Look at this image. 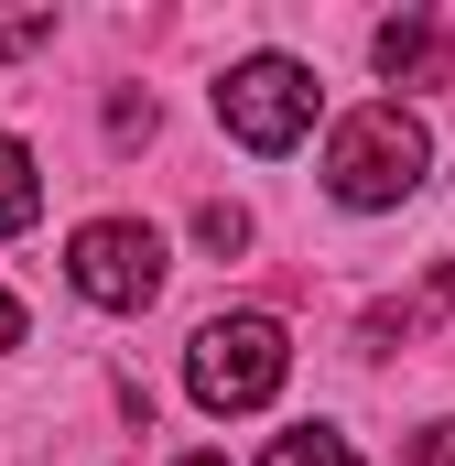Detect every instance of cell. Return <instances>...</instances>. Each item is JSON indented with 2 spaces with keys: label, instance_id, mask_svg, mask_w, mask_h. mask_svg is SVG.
<instances>
[{
  "label": "cell",
  "instance_id": "13",
  "mask_svg": "<svg viewBox=\"0 0 455 466\" xmlns=\"http://www.w3.org/2000/svg\"><path fill=\"white\" fill-rule=\"evenodd\" d=\"M174 466H228V456H174Z\"/></svg>",
  "mask_w": 455,
  "mask_h": 466
},
{
  "label": "cell",
  "instance_id": "4",
  "mask_svg": "<svg viewBox=\"0 0 455 466\" xmlns=\"http://www.w3.org/2000/svg\"><path fill=\"white\" fill-rule=\"evenodd\" d=\"M66 282H76L98 315H141V304L163 293V228H141V218H87V228L66 238Z\"/></svg>",
  "mask_w": 455,
  "mask_h": 466
},
{
  "label": "cell",
  "instance_id": "10",
  "mask_svg": "<svg viewBox=\"0 0 455 466\" xmlns=\"http://www.w3.org/2000/svg\"><path fill=\"white\" fill-rule=\"evenodd\" d=\"M401 466H455V412H445V423H423V434H412V456H401Z\"/></svg>",
  "mask_w": 455,
  "mask_h": 466
},
{
  "label": "cell",
  "instance_id": "8",
  "mask_svg": "<svg viewBox=\"0 0 455 466\" xmlns=\"http://www.w3.org/2000/svg\"><path fill=\"white\" fill-rule=\"evenodd\" d=\"M260 466H358V445H347L337 423H293V434H271Z\"/></svg>",
  "mask_w": 455,
  "mask_h": 466
},
{
  "label": "cell",
  "instance_id": "6",
  "mask_svg": "<svg viewBox=\"0 0 455 466\" xmlns=\"http://www.w3.org/2000/svg\"><path fill=\"white\" fill-rule=\"evenodd\" d=\"M369 66L390 87H445V11H390L369 33Z\"/></svg>",
  "mask_w": 455,
  "mask_h": 466
},
{
  "label": "cell",
  "instance_id": "5",
  "mask_svg": "<svg viewBox=\"0 0 455 466\" xmlns=\"http://www.w3.org/2000/svg\"><path fill=\"white\" fill-rule=\"evenodd\" d=\"M445 315H455V260H434L412 293H390V304H369V315H358V348L390 358V348H412L423 326H445Z\"/></svg>",
  "mask_w": 455,
  "mask_h": 466
},
{
  "label": "cell",
  "instance_id": "1",
  "mask_svg": "<svg viewBox=\"0 0 455 466\" xmlns=\"http://www.w3.org/2000/svg\"><path fill=\"white\" fill-rule=\"evenodd\" d=\"M423 174H434V141H423V119L401 109V98H369V109H347L326 130V196L358 207V218L423 196Z\"/></svg>",
  "mask_w": 455,
  "mask_h": 466
},
{
  "label": "cell",
  "instance_id": "11",
  "mask_svg": "<svg viewBox=\"0 0 455 466\" xmlns=\"http://www.w3.org/2000/svg\"><path fill=\"white\" fill-rule=\"evenodd\" d=\"M44 33H55V22H44V11H22V22H0V55H33Z\"/></svg>",
  "mask_w": 455,
  "mask_h": 466
},
{
  "label": "cell",
  "instance_id": "9",
  "mask_svg": "<svg viewBox=\"0 0 455 466\" xmlns=\"http://www.w3.org/2000/svg\"><path fill=\"white\" fill-rule=\"evenodd\" d=\"M196 238H207L217 260H238V249H249V218H238V207H196Z\"/></svg>",
  "mask_w": 455,
  "mask_h": 466
},
{
  "label": "cell",
  "instance_id": "12",
  "mask_svg": "<svg viewBox=\"0 0 455 466\" xmlns=\"http://www.w3.org/2000/svg\"><path fill=\"white\" fill-rule=\"evenodd\" d=\"M0 348H22V304H11V282H0Z\"/></svg>",
  "mask_w": 455,
  "mask_h": 466
},
{
  "label": "cell",
  "instance_id": "7",
  "mask_svg": "<svg viewBox=\"0 0 455 466\" xmlns=\"http://www.w3.org/2000/svg\"><path fill=\"white\" fill-rule=\"evenodd\" d=\"M33 218H44V174H33L22 141H0V238H22Z\"/></svg>",
  "mask_w": 455,
  "mask_h": 466
},
{
  "label": "cell",
  "instance_id": "3",
  "mask_svg": "<svg viewBox=\"0 0 455 466\" xmlns=\"http://www.w3.org/2000/svg\"><path fill=\"white\" fill-rule=\"evenodd\" d=\"M217 119H228V141H249V152H293V141L315 130V66H293V55H238L217 76Z\"/></svg>",
  "mask_w": 455,
  "mask_h": 466
},
{
  "label": "cell",
  "instance_id": "2",
  "mask_svg": "<svg viewBox=\"0 0 455 466\" xmlns=\"http://www.w3.org/2000/svg\"><path fill=\"white\" fill-rule=\"evenodd\" d=\"M282 380H293V337L271 315H207L196 348H185V390L207 412H260Z\"/></svg>",
  "mask_w": 455,
  "mask_h": 466
}]
</instances>
